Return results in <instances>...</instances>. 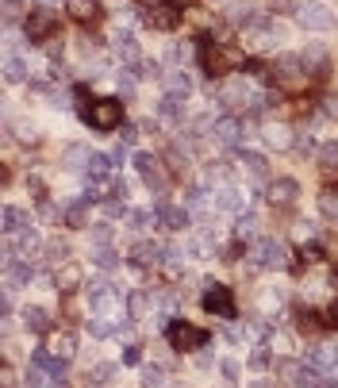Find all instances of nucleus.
Instances as JSON below:
<instances>
[{
  "mask_svg": "<svg viewBox=\"0 0 338 388\" xmlns=\"http://www.w3.org/2000/svg\"><path fill=\"white\" fill-rule=\"evenodd\" d=\"M81 119L96 131H115L123 119V104L112 101V96H100V101H89V108H81Z\"/></svg>",
  "mask_w": 338,
  "mask_h": 388,
  "instance_id": "1",
  "label": "nucleus"
},
{
  "mask_svg": "<svg viewBox=\"0 0 338 388\" xmlns=\"http://www.w3.org/2000/svg\"><path fill=\"white\" fill-rule=\"evenodd\" d=\"M277 81H281V89H308L311 73H308V62H304L300 54H285L277 58Z\"/></svg>",
  "mask_w": 338,
  "mask_h": 388,
  "instance_id": "2",
  "label": "nucleus"
},
{
  "mask_svg": "<svg viewBox=\"0 0 338 388\" xmlns=\"http://www.w3.org/2000/svg\"><path fill=\"white\" fill-rule=\"evenodd\" d=\"M250 261L254 266H266V269H281V266H288V250H285V242H277V238H254L250 242Z\"/></svg>",
  "mask_w": 338,
  "mask_h": 388,
  "instance_id": "3",
  "label": "nucleus"
},
{
  "mask_svg": "<svg viewBox=\"0 0 338 388\" xmlns=\"http://www.w3.org/2000/svg\"><path fill=\"white\" fill-rule=\"evenodd\" d=\"M204 65H208L212 77L230 73L235 65H242V51H235V46H227V43H212V51L204 54Z\"/></svg>",
  "mask_w": 338,
  "mask_h": 388,
  "instance_id": "4",
  "label": "nucleus"
},
{
  "mask_svg": "<svg viewBox=\"0 0 338 388\" xmlns=\"http://www.w3.org/2000/svg\"><path fill=\"white\" fill-rule=\"evenodd\" d=\"M281 39H285V31L277 27V23H250V27H246V46L258 51V54H269Z\"/></svg>",
  "mask_w": 338,
  "mask_h": 388,
  "instance_id": "5",
  "label": "nucleus"
},
{
  "mask_svg": "<svg viewBox=\"0 0 338 388\" xmlns=\"http://www.w3.org/2000/svg\"><path fill=\"white\" fill-rule=\"evenodd\" d=\"M169 346L173 350H200L204 342H208V335L200 331V327H193V323H185V319H177V323H169Z\"/></svg>",
  "mask_w": 338,
  "mask_h": 388,
  "instance_id": "6",
  "label": "nucleus"
},
{
  "mask_svg": "<svg viewBox=\"0 0 338 388\" xmlns=\"http://www.w3.org/2000/svg\"><path fill=\"white\" fill-rule=\"evenodd\" d=\"M219 101L230 104V108H238V104H254V108H258L261 96L254 93V89L246 85L242 77H235V81H223V85H219Z\"/></svg>",
  "mask_w": 338,
  "mask_h": 388,
  "instance_id": "7",
  "label": "nucleus"
},
{
  "mask_svg": "<svg viewBox=\"0 0 338 388\" xmlns=\"http://www.w3.org/2000/svg\"><path fill=\"white\" fill-rule=\"evenodd\" d=\"M204 311H212V316H219V319H235V296H230V288L208 285V292H204Z\"/></svg>",
  "mask_w": 338,
  "mask_h": 388,
  "instance_id": "8",
  "label": "nucleus"
},
{
  "mask_svg": "<svg viewBox=\"0 0 338 388\" xmlns=\"http://www.w3.org/2000/svg\"><path fill=\"white\" fill-rule=\"evenodd\" d=\"M296 20H300L308 31H327V27H334V15L327 12L323 4H304V8H296Z\"/></svg>",
  "mask_w": 338,
  "mask_h": 388,
  "instance_id": "9",
  "label": "nucleus"
},
{
  "mask_svg": "<svg viewBox=\"0 0 338 388\" xmlns=\"http://www.w3.org/2000/svg\"><path fill=\"white\" fill-rule=\"evenodd\" d=\"M266 196H269V204H277V208H288V204L300 196V185H296L292 177H277V181L266 185Z\"/></svg>",
  "mask_w": 338,
  "mask_h": 388,
  "instance_id": "10",
  "label": "nucleus"
},
{
  "mask_svg": "<svg viewBox=\"0 0 338 388\" xmlns=\"http://www.w3.org/2000/svg\"><path fill=\"white\" fill-rule=\"evenodd\" d=\"M238 135H242V123H238L235 115H223V119L212 123V138H216L219 146H235Z\"/></svg>",
  "mask_w": 338,
  "mask_h": 388,
  "instance_id": "11",
  "label": "nucleus"
},
{
  "mask_svg": "<svg viewBox=\"0 0 338 388\" xmlns=\"http://www.w3.org/2000/svg\"><path fill=\"white\" fill-rule=\"evenodd\" d=\"M154 216H158V223H162V227H169V231L188 227V212L181 208V204H166V200H162L158 208H154Z\"/></svg>",
  "mask_w": 338,
  "mask_h": 388,
  "instance_id": "12",
  "label": "nucleus"
},
{
  "mask_svg": "<svg viewBox=\"0 0 338 388\" xmlns=\"http://www.w3.org/2000/svg\"><path fill=\"white\" fill-rule=\"evenodd\" d=\"M223 15H227V23H235V27H250V23H258V15H254V4H250V0H230Z\"/></svg>",
  "mask_w": 338,
  "mask_h": 388,
  "instance_id": "13",
  "label": "nucleus"
},
{
  "mask_svg": "<svg viewBox=\"0 0 338 388\" xmlns=\"http://www.w3.org/2000/svg\"><path fill=\"white\" fill-rule=\"evenodd\" d=\"M65 12H70L77 23H96L100 20V4H96V0H65Z\"/></svg>",
  "mask_w": 338,
  "mask_h": 388,
  "instance_id": "14",
  "label": "nucleus"
},
{
  "mask_svg": "<svg viewBox=\"0 0 338 388\" xmlns=\"http://www.w3.org/2000/svg\"><path fill=\"white\" fill-rule=\"evenodd\" d=\"M146 20H150V27H158V31H173V27L181 23V12H177L173 4H162V8H154Z\"/></svg>",
  "mask_w": 338,
  "mask_h": 388,
  "instance_id": "15",
  "label": "nucleus"
},
{
  "mask_svg": "<svg viewBox=\"0 0 338 388\" xmlns=\"http://www.w3.org/2000/svg\"><path fill=\"white\" fill-rule=\"evenodd\" d=\"M81 280H85L81 266H70V261H65V266L54 273V285L62 288V292H77V288H81Z\"/></svg>",
  "mask_w": 338,
  "mask_h": 388,
  "instance_id": "16",
  "label": "nucleus"
},
{
  "mask_svg": "<svg viewBox=\"0 0 338 388\" xmlns=\"http://www.w3.org/2000/svg\"><path fill=\"white\" fill-rule=\"evenodd\" d=\"M23 27H27L31 39H46V35L54 31V15H51V12H31Z\"/></svg>",
  "mask_w": 338,
  "mask_h": 388,
  "instance_id": "17",
  "label": "nucleus"
},
{
  "mask_svg": "<svg viewBox=\"0 0 338 388\" xmlns=\"http://www.w3.org/2000/svg\"><path fill=\"white\" fill-rule=\"evenodd\" d=\"M89 146H81V143H73V146H65L62 150V166L65 169H89Z\"/></svg>",
  "mask_w": 338,
  "mask_h": 388,
  "instance_id": "18",
  "label": "nucleus"
},
{
  "mask_svg": "<svg viewBox=\"0 0 338 388\" xmlns=\"http://www.w3.org/2000/svg\"><path fill=\"white\" fill-rule=\"evenodd\" d=\"M115 54L123 58V62H138V43H135V35L131 31H115Z\"/></svg>",
  "mask_w": 338,
  "mask_h": 388,
  "instance_id": "19",
  "label": "nucleus"
},
{
  "mask_svg": "<svg viewBox=\"0 0 338 388\" xmlns=\"http://www.w3.org/2000/svg\"><path fill=\"white\" fill-rule=\"evenodd\" d=\"M266 143L273 146V150H288V146H296L292 131H288L285 123H269V127H266Z\"/></svg>",
  "mask_w": 338,
  "mask_h": 388,
  "instance_id": "20",
  "label": "nucleus"
},
{
  "mask_svg": "<svg viewBox=\"0 0 338 388\" xmlns=\"http://www.w3.org/2000/svg\"><path fill=\"white\" fill-rule=\"evenodd\" d=\"M238 166L250 173L254 181H261V177H266V158H261L258 150H242V154H238Z\"/></svg>",
  "mask_w": 338,
  "mask_h": 388,
  "instance_id": "21",
  "label": "nucleus"
},
{
  "mask_svg": "<svg viewBox=\"0 0 338 388\" xmlns=\"http://www.w3.org/2000/svg\"><path fill=\"white\" fill-rule=\"evenodd\" d=\"M23 323H27V331H35V335L51 331V316H46L43 308H23Z\"/></svg>",
  "mask_w": 338,
  "mask_h": 388,
  "instance_id": "22",
  "label": "nucleus"
},
{
  "mask_svg": "<svg viewBox=\"0 0 338 388\" xmlns=\"http://www.w3.org/2000/svg\"><path fill=\"white\" fill-rule=\"evenodd\" d=\"M166 89H169L173 96H185L188 89H193V77H188V73L177 65V70H169V73H166Z\"/></svg>",
  "mask_w": 338,
  "mask_h": 388,
  "instance_id": "23",
  "label": "nucleus"
},
{
  "mask_svg": "<svg viewBox=\"0 0 338 388\" xmlns=\"http://www.w3.org/2000/svg\"><path fill=\"white\" fill-rule=\"evenodd\" d=\"M131 258H135L138 266H154V261L162 258V246H158V242H135V250H131Z\"/></svg>",
  "mask_w": 338,
  "mask_h": 388,
  "instance_id": "24",
  "label": "nucleus"
},
{
  "mask_svg": "<svg viewBox=\"0 0 338 388\" xmlns=\"http://www.w3.org/2000/svg\"><path fill=\"white\" fill-rule=\"evenodd\" d=\"M23 227H31L27 212H20V208H12V204H8V208H4V231H8V235H20Z\"/></svg>",
  "mask_w": 338,
  "mask_h": 388,
  "instance_id": "25",
  "label": "nucleus"
},
{
  "mask_svg": "<svg viewBox=\"0 0 338 388\" xmlns=\"http://www.w3.org/2000/svg\"><path fill=\"white\" fill-rule=\"evenodd\" d=\"M316 162H319V169H327V173H334L338 169V143H323L316 150Z\"/></svg>",
  "mask_w": 338,
  "mask_h": 388,
  "instance_id": "26",
  "label": "nucleus"
},
{
  "mask_svg": "<svg viewBox=\"0 0 338 388\" xmlns=\"http://www.w3.org/2000/svg\"><path fill=\"white\" fill-rule=\"evenodd\" d=\"M35 277V269L27 266V261H8V285H27V280Z\"/></svg>",
  "mask_w": 338,
  "mask_h": 388,
  "instance_id": "27",
  "label": "nucleus"
},
{
  "mask_svg": "<svg viewBox=\"0 0 338 388\" xmlns=\"http://www.w3.org/2000/svg\"><path fill=\"white\" fill-rule=\"evenodd\" d=\"M216 204H219V208H223V212H242V208H246V196L238 193V188H223Z\"/></svg>",
  "mask_w": 338,
  "mask_h": 388,
  "instance_id": "28",
  "label": "nucleus"
},
{
  "mask_svg": "<svg viewBox=\"0 0 338 388\" xmlns=\"http://www.w3.org/2000/svg\"><path fill=\"white\" fill-rule=\"evenodd\" d=\"M158 112H162V115H166V119H173V123H177V119H181V115H185V96H173V93H169V96H166V101H162V104H158Z\"/></svg>",
  "mask_w": 338,
  "mask_h": 388,
  "instance_id": "29",
  "label": "nucleus"
},
{
  "mask_svg": "<svg viewBox=\"0 0 338 388\" xmlns=\"http://www.w3.org/2000/svg\"><path fill=\"white\" fill-rule=\"evenodd\" d=\"M108 169H112V154H93L85 173H89L93 181H100V177H108Z\"/></svg>",
  "mask_w": 338,
  "mask_h": 388,
  "instance_id": "30",
  "label": "nucleus"
},
{
  "mask_svg": "<svg viewBox=\"0 0 338 388\" xmlns=\"http://www.w3.org/2000/svg\"><path fill=\"white\" fill-rule=\"evenodd\" d=\"M146 304H150V296H146L143 288H135V292H131V300H127V319H143L146 316Z\"/></svg>",
  "mask_w": 338,
  "mask_h": 388,
  "instance_id": "31",
  "label": "nucleus"
},
{
  "mask_svg": "<svg viewBox=\"0 0 338 388\" xmlns=\"http://www.w3.org/2000/svg\"><path fill=\"white\" fill-rule=\"evenodd\" d=\"M65 223H70V227H85L89 223V200L70 204V208H65Z\"/></svg>",
  "mask_w": 338,
  "mask_h": 388,
  "instance_id": "32",
  "label": "nucleus"
},
{
  "mask_svg": "<svg viewBox=\"0 0 338 388\" xmlns=\"http://www.w3.org/2000/svg\"><path fill=\"white\" fill-rule=\"evenodd\" d=\"M138 381H143V388H162L166 384V373H162L158 366H143L138 369Z\"/></svg>",
  "mask_w": 338,
  "mask_h": 388,
  "instance_id": "33",
  "label": "nucleus"
},
{
  "mask_svg": "<svg viewBox=\"0 0 338 388\" xmlns=\"http://www.w3.org/2000/svg\"><path fill=\"white\" fill-rule=\"evenodd\" d=\"M27 62H23V58H8V62H4V77L8 81H12V85H15V81H23V77H27Z\"/></svg>",
  "mask_w": 338,
  "mask_h": 388,
  "instance_id": "34",
  "label": "nucleus"
},
{
  "mask_svg": "<svg viewBox=\"0 0 338 388\" xmlns=\"http://www.w3.org/2000/svg\"><path fill=\"white\" fill-rule=\"evenodd\" d=\"M277 373H281L288 384H300V373H304V366H300V361H277Z\"/></svg>",
  "mask_w": 338,
  "mask_h": 388,
  "instance_id": "35",
  "label": "nucleus"
},
{
  "mask_svg": "<svg viewBox=\"0 0 338 388\" xmlns=\"http://www.w3.org/2000/svg\"><path fill=\"white\" fill-rule=\"evenodd\" d=\"M319 208H323L327 219H338V193H331V188H327V193L319 196Z\"/></svg>",
  "mask_w": 338,
  "mask_h": 388,
  "instance_id": "36",
  "label": "nucleus"
},
{
  "mask_svg": "<svg viewBox=\"0 0 338 388\" xmlns=\"http://www.w3.org/2000/svg\"><path fill=\"white\" fill-rule=\"evenodd\" d=\"M51 381H54V377L46 373V369H39V366H35V369H31V373H27V388H54Z\"/></svg>",
  "mask_w": 338,
  "mask_h": 388,
  "instance_id": "37",
  "label": "nucleus"
},
{
  "mask_svg": "<svg viewBox=\"0 0 338 388\" xmlns=\"http://www.w3.org/2000/svg\"><path fill=\"white\" fill-rule=\"evenodd\" d=\"M254 227H258V219H254V216H238L235 235H238V238H254Z\"/></svg>",
  "mask_w": 338,
  "mask_h": 388,
  "instance_id": "38",
  "label": "nucleus"
},
{
  "mask_svg": "<svg viewBox=\"0 0 338 388\" xmlns=\"http://www.w3.org/2000/svg\"><path fill=\"white\" fill-rule=\"evenodd\" d=\"M85 327H89V335H96V338H108V335H112V327L104 323V316H93V319H85Z\"/></svg>",
  "mask_w": 338,
  "mask_h": 388,
  "instance_id": "39",
  "label": "nucleus"
},
{
  "mask_svg": "<svg viewBox=\"0 0 338 388\" xmlns=\"http://www.w3.org/2000/svg\"><path fill=\"white\" fill-rule=\"evenodd\" d=\"M51 350H54V358H70V354H73V338L70 335H62V338H54V346H51Z\"/></svg>",
  "mask_w": 338,
  "mask_h": 388,
  "instance_id": "40",
  "label": "nucleus"
},
{
  "mask_svg": "<svg viewBox=\"0 0 338 388\" xmlns=\"http://www.w3.org/2000/svg\"><path fill=\"white\" fill-rule=\"evenodd\" d=\"M93 242L96 246H108L112 242V227H108V223H96V227H93Z\"/></svg>",
  "mask_w": 338,
  "mask_h": 388,
  "instance_id": "41",
  "label": "nucleus"
},
{
  "mask_svg": "<svg viewBox=\"0 0 338 388\" xmlns=\"http://www.w3.org/2000/svg\"><path fill=\"white\" fill-rule=\"evenodd\" d=\"M188 54H193V46H188V43H181V46H169V62H188Z\"/></svg>",
  "mask_w": 338,
  "mask_h": 388,
  "instance_id": "42",
  "label": "nucleus"
},
{
  "mask_svg": "<svg viewBox=\"0 0 338 388\" xmlns=\"http://www.w3.org/2000/svg\"><path fill=\"white\" fill-rule=\"evenodd\" d=\"M46 254H51V261L58 266V261H65V254H70V246H65V242H51V246H46Z\"/></svg>",
  "mask_w": 338,
  "mask_h": 388,
  "instance_id": "43",
  "label": "nucleus"
},
{
  "mask_svg": "<svg viewBox=\"0 0 338 388\" xmlns=\"http://www.w3.org/2000/svg\"><path fill=\"white\" fill-rule=\"evenodd\" d=\"M123 212H127V208H123V200H108V204H104V216H108V219H119Z\"/></svg>",
  "mask_w": 338,
  "mask_h": 388,
  "instance_id": "44",
  "label": "nucleus"
},
{
  "mask_svg": "<svg viewBox=\"0 0 338 388\" xmlns=\"http://www.w3.org/2000/svg\"><path fill=\"white\" fill-rule=\"evenodd\" d=\"M20 12H23V0H4V15H8V23H12Z\"/></svg>",
  "mask_w": 338,
  "mask_h": 388,
  "instance_id": "45",
  "label": "nucleus"
},
{
  "mask_svg": "<svg viewBox=\"0 0 338 388\" xmlns=\"http://www.w3.org/2000/svg\"><path fill=\"white\" fill-rule=\"evenodd\" d=\"M323 327H338V300L323 311Z\"/></svg>",
  "mask_w": 338,
  "mask_h": 388,
  "instance_id": "46",
  "label": "nucleus"
},
{
  "mask_svg": "<svg viewBox=\"0 0 338 388\" xmlns=\"http://www.w3.org/2000/svg\"><path fill=\"white\" fill-rule=\"evenodd\" d=\"M96 266H100V269H115V254H112V250H100V258H96Z\"/></svg>",
  "mask_w": 338,
  "mask_h": 388,
  "instance_id": "47",
  "label": "nucleus"
},
{
  "mask_svg": "<svg viewBox=\"0 0 338 388\" xmlns=\"http://www.w3.org/2000/svg\"><path fill=\"white\" fill-rule=\"evenodd\" d=\"M112 377H115V366H100V369H96V381H100V384H108Z\"/></svg>",
  "mask_w": 338,
  "mask_h": 388,
  "instance_id": "48",
  "label": "nucleus"
},
{
  "mask_svg": "<svg viewBox=\"0 0 338 388\" xmlns=\"http://www.w3.org/2000/svg\"><path fill=\"white\" fill-rule=\"evenodd\" d=\"M296 150H319V146L311 143V135H308V131H304V135L296 138Z\"/></svg>",
  "mask_w": 338,
  "mask_h": 388,
  "instance_id": "49",
  "label": "nucleus"
},
{
  "mask_svg": "<svg viewBox=\"0 0 338 388\" xmlns=\"http://www.w3.org/2000/svg\"><path fill=\"white\" fill-rule=\"evenodd\" d=\"M269 8H273V12H292L296 0H269Z\"/></svg>",
  "mask_w": 338,
  "mask_h": 388,
  "instance_id": "50",
  "label": "nucleus"
},
{
  "mask_svg": "<svg viewBox=\"0 0 338 388\" xmlns=\"http://www.w3.org/2000/svg\"><path fill=\"white\" fill-rule=\"evenodd\" d=\"M323 112L331 115V119H338V96H327V101H323Z\"/></svg>",
  "mask_w": 338,
  "mask_h": 388,
  "instance_id": "51",
  "label": "nucleus"
},
{
  "mask_svg": "<svg viewBox=\"0 0 338 388\" xmlns=\"http://www.w3.org/2000/svg\"><path fill=\"white\" fill-rule=\"evenodd\" d=\"M250 366H254V369H266V366H269V354H266V350H258V354L250 358Z\"/></svg>",
  "mask_w": 338,
  "mask_h": 388,
  "instance_id": "52",
  "label": "nucleus"
},
{
  "mask_svg": "<svg viewBox=\"0 0 338 388\" xmlns=\"http://www.w3.org/2000/svg\"><path fill=\"white\" fill-rule=\"evenodd\" d=\"M123 361H127V366H138V346H127V350H123Z\"/></svg>",
  "mask_w": 338,
  "mask_h": 388,
  "instance_id": "53",
  "label": "nucleus"
},
{
  "mask_svg": "<svg viewBox=\"0 0 338 388\" xmlns=\"http://www.w3.org/2000/svg\"><path fill=\"white\" fill-rule=\"evenodd\" d=\"M119 138H123V146H131V143L138 138V131H135V127H123V131H119Z\"/></svg>",
  "mask_w": 338,
  "mask_h": 388,
  "instance_id": "54",
  "label": "nucleus"
},
{
  "mask_svg": "<svg viewBox=\"0 0 338 388\" xmlns=\"http://www.w3.org/2000/svg\"><path fill=\"white\" fill-rule=\"evenodd\" d=\"M319 388H338V373H323V381H319Z\"/></svg>",
  "mask_w": 338,
  "mask_h": 388,
  "instance_id": "55",
  "label": "nucleus"
},
{
  "mask_svg": "<svg viewBox=\"0 0 338 388\" xmlns=\"http://www.w3.org/2000/svg\"><path fill=\"white\" fill-rule=\"evenodd\" d=\"M223 373H227V377H238V361L227 358V361H223Z\"/></svg>",
  "mask_w": 338,
  "mask_h": 388,
  "instance_id": "56",
  "label": "nucleus"
},
{
  "mask_svg": "<svg viewBox=\"0 0 338 388\" xmlns=\"http://www.w3.org/2000/svg\"><path fill=\"white\" fill-rule=\"evenodd\" d=\"M331 258H334V269H338V246H334V250H331Z\"/></svg>",
  "mask_w": 338,
  "mask_h": 388,
  "instance_id": "57",
  "label": "nucleus"
},
{
  "mask_svg": "<svg viewBox=\"0 0 338 388\" xmlns=\"http://www.w3.org/2000/svg\"><path fill=\"white\" fill-rule=\"evenodd\" d=\"M169 4H188V0H169Z\"/></svg>",
  "mask_w": 338,
  "mask_h": 388,
  "instance_id": "58",
  "label": "nucleus"
},
{
  "mask_svg": "<svg viewBox=\"0 0 338 388\" xmlns=\"http://www.w3.org/2000/svg\"><path fill=\"white\" fill-rule=\"evenodd\" d=\"M143 4H150V0H143Z\"/></svg>",
  "mask_w": 338,
  "mask_h": 388,
  "instance_id": "59",
  "label": "nucleus"
}]
</instances>
